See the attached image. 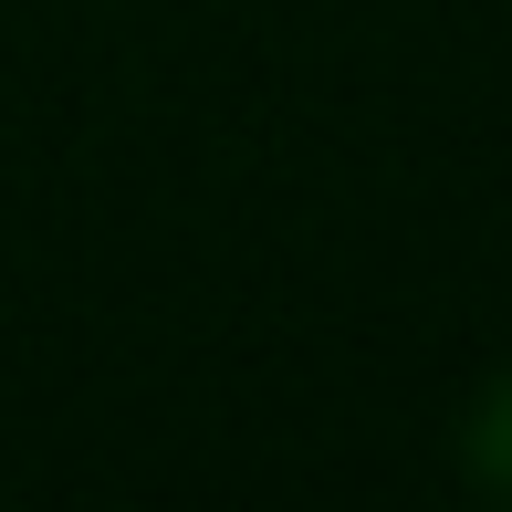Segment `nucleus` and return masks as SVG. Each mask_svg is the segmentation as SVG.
<instances>
[{
    "label": "nucleus",
    "instance_id": "nucleus-1",
    "mask_svg": "<svg viewBox=\"0 0 512 512\" xmlns=\"http://www.w3.org/2000/svg\"><path fill=\"white\" fill-rule=\"evenodd\" d=\"M460 471H471L481 492H502V502H512V366L481 387L471 408H460Z\"/></svg>",
    "mask_w": 512,
    "mask_h": 512
}]
</instances>
